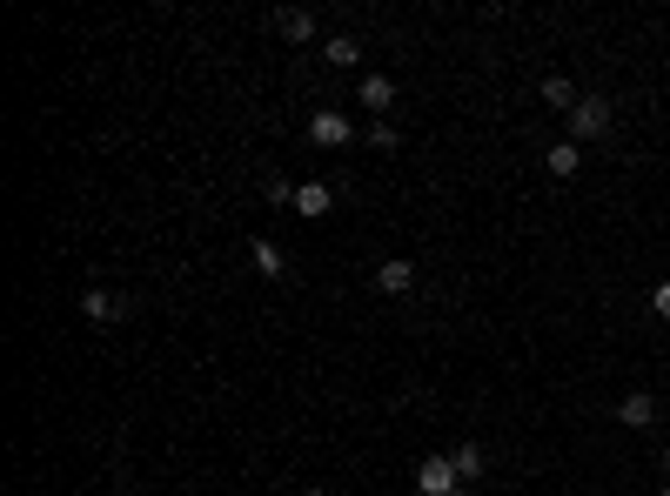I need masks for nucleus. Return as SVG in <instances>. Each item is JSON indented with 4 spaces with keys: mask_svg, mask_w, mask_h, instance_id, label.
Instances as JSON below:
<instances>
[{
    "mask_svg": "<svg viewBox=\"0 0 670 496\" xmlns=\"http://www.w3.org/2000/svg\"><path fill=\"white\" fill-rule=\"evenodd\" d=\"M563 121H570V141H597V135H610V101H603V94H583Z\"/></svg>",
    "mask_w": 670,
    "mask_h": 496,
    "instance_id": "obj_1",
    "label": "nucleus"
},
{
    "mask_svg": "<svg viewBox=\"0 0 670 496\" xmlns=\"http://www.w3.org/2000/svg\"><path fill=\"white\" fill-rule=\"evenodd\" d=\"M309 141L315 148H349V141H356V121L335 114V108H322V114H309Z\"/></svg>",
    "mask_w": 670,
    "mask_h": 496,
    "instance_id": "obj_2",
    "label": "nucleus"
},
{
    "mask_svg": "<svg viewBox=\"0 0 670 496\" xmlns=\"http://www.w3.org/2000/svg\"><path fill=\"white\" fill-rule=\"evenodd\" d=\"M416 490H423V496H456V490H463V476H456V463H449V456H423Z\"/></svg>",
    "mask_w": 670,
    "mask_h": 496,
    "instance_id": "obj_3",
    "label": "nucleus"
},
{
    "mask_svg": "<svg viewBox=\"0 0 670 496\" xmlns=\"http://www.w3.org/2000/svg\"><path fill=\"white\" fill-rule=\"evenodd\" d=\"M81 316H88L94 329H108V322H121V316H128V302H114L108 289H88V295H81Z\"/></svg>",
    "mask_w": 670,
    "mask_h": 496,
    "instance_id": "obj_4",
    "label": "nucleus"
},
{
    "mask_svg": "<svg viewBox=\"0 0 670 496\" xmlns=\"http://www.w3.org/2000/svg\"><path fill=\"white\" fill-rule=\"evenodd\" d=\"M617 416H624L630 429H650L657 423V396H650V389H630L624 403H617Z\"/></svg>",
    "mask_w": 670,
    "mask_h": 496,
    "instance_id": "obj_5",
    "label": "nucleus"
},
{
    "mask_svg": "<svg viewBox=\"0 0 670 496\" xmlns=\"http://www.w3.org/2000/svg\"><path fill=\"white\" fill-rule=\"evenodd\" d=\"M329 208H335L329 181H302V188H295V215H309L315 222V215H329Z\"/></svg>",
    "mask_w": 670,
    "mask_h": 496,
    "instance_id": "obj_6",
    "label": "nucleus"
},
{
    "mask_svg": "<svg viewBox=\"0 0 670 496\" xmlns=\"http://www.w3.org/2000/svg\"><path fill=\"white\" fill-rule=\"evenodd\" d=\"M376 282H382L389 295H409V289H416V262H402V255H389V262L376 269Z\"/></svg>",
    "mask_w": 670,
    "mask_h": 496,
    "instance_id": "obj_7",
    "label": "nucleus"
},
{
    "mask_svg": "<svg viewBox=\"0 0 670 496\" xmlns=\"http://www.w3.org/2000/svg\"><path fill=\"white\" fill-rule=\"evenodd\" d=\"M362 108H396V81L389 74H362Z\"/></svg>",
    "mask_w": 670,
    "mask_h": 496,
    "instance_id": "obj_8",
    "label": "nucleus"
},
{
    "mask_svg": "<svg viewBox=\"0 0 670 496\" xmlns=\"http://www.w3.org/2000/svg\"><path fill=\"white\" fill-rule=\"evenodd\" d=\"M248 262H255V275H268V282H275V275H289V269H282V248L268 242V235H255V248H248Z\"/></svg>",
    "mask_w": 670,
    "mask_h": 496,
    "instance_id": "obj_9",
    "label": "nucleus"
},
{
    "mask_svg": "<svg viewBox=\"0 0 670 496\" xmlns=\"http://www.w3.org/2000/svg\"><path fill=\"white\" fill-rule=\"evenodd\" d=\"M543 168H550V175L557 181H570L583 168V155H577V141H557V148H550V155H543Z\"/></svg>",
    "mask_w": 670,
    "mask_h": 496,
    "instance_id": "obj_10",
    "label": "nucleus"
},
{
    "mask_svg": "<svg viewBox=\"0 0 670 496\" xmlns=\"http://www.w3.org/2000/svg\"><path fill=\"white\" fill-rule=\"evenodd\" d=\"M322 61H329V68H356V61H362V41H356V34H335V41L322 47Z\"/></svg>",
    "mask_w": 670,
    "mask_h": 496,
    "instance_id": "obj_11",
    "label": "nucleus"
},
{
    "mask_svg": "<svg viewBox=\"0 0 670 496\" xmlns=\"http://www.w3.org/2000/svg\"><path fill=\"white\" fill-rule=\"evenodd\" d=\"M275 27H282L289 41H315V14H309V7H289V14H282Z\"/></svg>",
    "mask_w": 670,
    "mask_h": 496,
    "instance_id": "obj_12",
    "label": "nucleus"
},
{
    "mask_svg": "<svg viewBox=\"0 0 670 496\" xmlns=\"http://www.w3.org/2000/svg\"><path fill=\"white\" fill-rule=\"evenodd\" d=\"M543 101H550V108H563V114H570V108H577V101H583V94L570 88V81H563V74H550V81H543Z\"/></svg>",
    "mask_w": 670,
    "mask_h": 496,
    "instance_id": "obj_13",
    "label": "nucleus"
},
{
    "mask_svg": "<svg viewBox=\"0 0 670 496\" xmlns=\"http://www.w3.org/2000/svg\"><path fill=\"white\" fill-rule=\"evenodd\" d=\"M449 463H456V476H463V483H476V476H483V450H476V443L449 450Z\"/></svg>",
    "mask_w": 670,
    "mask_h": 496,
    "instance_id": "obj_14",
    "label": "nucleus"
},
{
    "mask_svg": "<svg viewBox=\"0 0 670 496\" xmlns=\"http://www.w3.org/2000/svg\"><path fill=\"white\" fill-rule=\"evenodd\" d=\"M262 195H268L275 208H295V181H289V175H268V181H262Z\"/></svg>",
    "mask_w": 670,
    "mask_h": 496,
    "instance_id": "obj_15",
    "label": "nucleus"
},
{
    "mask_svg": "<svg viewBox=\"0 0 670 496\" xmlns=\"http://www.w3.org/2000/svg\"><path fill=\"white\" fill-rule=\"evenodd\" d=\"M396 141H402V135H396V128H389V121H376V128H369V148H382V155H389Z\"/></svg>",
    "mask_w": 670,
    "mask_h": 496,
    "instance_id": "obj_16",
    "label": "nucleus"
},
{
    "mask_svg": "<svg viewBox=\"0 0 670 496\" xmlns=\"http://www.w3.org/2000/svg\"><path fill=\"white\" fill-rule=\"evenodd\" d=\"M650 309H657V316L670 322V282H657V295H650Z\"/></svg>",
    "mask_w": 670,
    "mask_h": 496,
    "instance_id": "obj_17",
    "label": "nucleus"
},
{
    "mask_svg": "<svg viewBox=\"0 0 670 496\" xmlns=\"http://www.w3.org/2000/svg\"><path fill=\"white\" fill-rule=\"evenodd\" d=\"M302 496H322V490H302Z\"/></svg>",
    "mask_w": 670,
    "mask_h": 496,
    "instance_id": "obj_18",
    "label": "nucleus"
},
{
    "mask_svg": "<svg viewBox=\"0 0 670 496\" xmlns=\"http://www.w3.org/2000/svg\"><path fill=\"white\" fill-rule=\"evenodd\" d=\"M664 463H670V450H664Z\"/></svg>",
    "mask_w": 670,
    "mask_h": 496,
    "instance_id": "obj_19",
    "label": "nucleus"
},
{
    "mask_svg": "<svg viewBox=\"0 0 670 496\" xmlns=\"http://www.w3.org/2000/svg\"><path fill=\"white\" fill-rule=\"evenodd\" d=\"M456 496H469V490H456Z\"/></svg>",
    "mask_w": 670,
    "mask_h": 496,
    "instance_id": "obj_20",
    "label": "nucleus"
},
{
    "mask_svg": "<svg viewBox=\"0 0 670 496\" xmlns=\"http://www.w3.org/2000/svg\"><path fill=\"white\" fill-rule=\"evenodd\" d=\"M664 496H670V483H664Z\"/></svg>",
    "mask_w": 670,
    "mask_h": 496,
    "instance_id": "obj_21",
    "label": "nucleus"
}]
</instances>
